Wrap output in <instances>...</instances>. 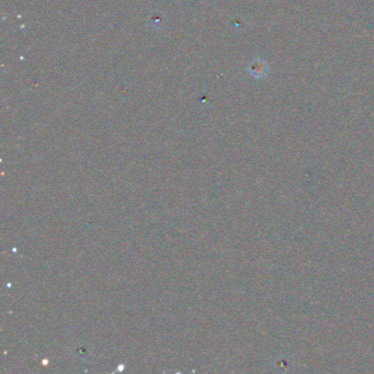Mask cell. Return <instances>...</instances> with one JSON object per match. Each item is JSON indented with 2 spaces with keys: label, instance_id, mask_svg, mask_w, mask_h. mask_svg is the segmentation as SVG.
Listing matches in <instances>:
<instances>
[{
  "label": "cell",
  "instance_id": "6da1fadb",
  "mask_svg": "<svg viewBox=\"0 0 374 374\" xmlns=\"http://www.w3.org/2000/svg\"><path fill=\"white\" fill-rule=\"evenodd\" d=\"M266 70H267V68H266L264 62H262L259 60L254 62V63L250 65V68H249V72H250L252 75L256 78L264 76L266 74Z\"/></svg>",
  "mask_w": 374,
  "mask_h": 374
}]
</instances>
